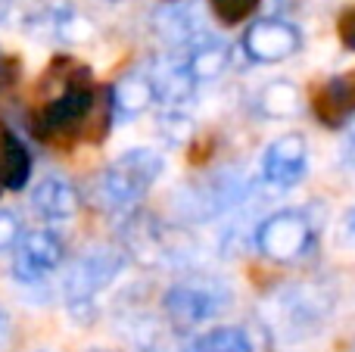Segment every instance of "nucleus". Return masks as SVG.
Wrapping results in <instances>:
<instances>
[{"label": "nucleus", "instance_id": "dca6fc26", "mask_svg": "<svg viewBox=\"0 0 355 352\" xmlns=\"http://www.w3.org/2000/svg\"><path fill=\"white\" fill-rule=\"evenodd\" d=\"M178 53L187 60L190 72H193V78L200 81V85H206V81H215L221 78V75L231 69V60H234V50L227 41H221L218 35H202L200 41H193L187 50H178Z\"/></svg>", "mask_w": 355, "mask_h": 352}, {"label": "nucleus", "instance_id": "7ed1b4c3", "mask_svg": "<svg viewBox=\"0 0 355 352\" xmlns=\"http://www.w3.org/2000/svg\"><path fill=\"white\" fill-rule=\"evenodd\" d=\"M337 297L327 284L318 281H300L287 284L265 303V328L275 331L284 340H306L318 334L334 315Z\"/></svg>", "mask_w": 355, "mask_h": 352}, {"label": "nucleus", "instance_id": "b1692460", "mask_svg": "<svg viewBox=\"0 0 355 352\" xmlns=\"http://www.w3.org/2000/svg\"><path fill=\"white\" fill-rule=\"evenodd\" d=\"M337 237L343 247L355 249V206H349V209L343 212V218H340V228H337Z\"/></svg>", "mask_w": 355, "mask_h": 352}, {"label": "nucleus", "instance_id": "20e7f679", "mask_svg": "<svg viewBox=\"0 0 355 352\" xmlns=\"http://www.w3.org/2000/svg\"><path fill=\"white\" fill-rule=\"evenodd\" d=\"M321 225L306 206L275 209L252 228V247L275 265H296L318 249Z\"/></svg>", "mask_w": 355, "mask_h": 352}, {"label": "nucleus", "instance_id": "423d86ee", "mask_svg": "<svg viewBox=\"0 0 355 352\" xmlns=\"http://www.w3.org/2000/svg\"><path fill=\"white\" fill-rule=\"evenodd\" d=\"M234 306V290L218 278L190 274L166 287L162 293V312L178 328H200L221 318Z\"/></svg>", "mask_w": 355, "mask_h": 352}, {"label": "nucleus", "instance_id": "412c9836", "mask_svg": "<svg viewBox=\"0 0 355 352\" xmlns=\"http://www.w3.org/2000/svg\"><path fill=\"white\" fill-rule=\"evenodd\" d=\"M212 12L218 16V22L225 25H240L243 19H250L256 12L259 0H209Z\"/></svg>", "mask_w": 355, "mask_h": 352}, {"label": "nucleus", "instance_id": "ddd939ff", "mask_svg": "<svg viewBox=\"0 0 355 352\" xmlns=\"http://www.w3.org/2000/svg\"><path fill=\"white\" fill-rule=\"evenodd\" d=\"M312 112L324 128H343L355 116V69L331 75L324 85L315 91Z\"/></svg>", "mask_w": 355, "mask_h": 352}, {"label": "nucleus", "instance_id": "9d476101", "mask_svg": "<svg viewBox=\"0 0 355 352\" xmlns=\"http://www.w3.org/2000/svg\"><path fill=\"white\" fill-rule=\"evenodd\" d=\"M302 47V31L290 19L281 16H265L246 25L243 37H240V50L250 62L256 66H275L290 56H296Z\"/></svg>", "mask_w": 355, "mask_h": 352}, {"label": "nucleus", "instance_id": "5701e85b", "mask_svg": "<svg viewBox=\"0 0 355 352\" xmlns=\"http://www.w3.org/2000/svg\"><path fill=\"white\" fill-rule=\"evenodd\" d=\"M337 35H340V44H343L346 50H352V53H355V6H349V10L340 16Z\"/></svg>", "mask_w": 355, "mask_h": 352}, {"label": "nucleus", "instance_id": "a211bd4d", "mask_svg": "<svg viewBox=\"0 0 355 352\" xmlns=\"http://www.w3.org/2000/svg\"><path fill=\"white\" fill-rule=\"evenodd\" d=\"M181 352H259V340L246 324H215L190 337Z\"/></svg>", "mask_w": 355, "mask_h": 352}, {"label": "nucleus", "instance_id": "6e6552de", "mask_svg": "<svg viewBox=\"0 0 355 352\" xmlns=\"http://www.w3.org/2000/svg\"><path fill=\"white\" fill-rule=\"evenodd\" d=\"M62 262H66V243H62V237L50 228H35V231H25V237L16 243L10 272H12V281H19V284L37 287Z\"/></svg>", "mask_w": 355, "mask_h": 352}, {"label": "nucleus", "instance_id": "f3484780", "mask_svg": "<svg viewBox=\"0 0 355 352\" xmlns=\"http://www.w3.org/2000/svg\"><path fill=\"white\" fill-rule=\"evenodd\" d=\"M112 97V109H116V118H135L147 109L150 103H156L153 97V81H150V69H131L125 72L116 85L110 87Z\"/></svg>", "mask_w": 355, "mask_h": 352}, {"label": "nucleus", "instance_id": "c756f323", "mask_svg": "<svg viewBox=\"0 0 355 352\" xmlns=\"http://www.w3.org/2000/svg\"><path fill=\"white\" fill-rule=\"evenodd\" d=\"M106 3H122V0H106Z\"/></svg>", "mask_w": 355, "mask_h": 352}, {"label": "nucleus", "instance_id": "0eeeda50", "mask_svg": "<svg viewBox=\"0 0 355 352\" xmlns=\"http://www.w3.org/2000/svg\"><path fill=\"white\" fill-rule=\"evenodd\" d=\"M252 197V184L240 172L221 168V172L209 175L206 181H190L187 191L181 193V212L187 222H212L227 212L240 209L246 200Z\"/></svg>", "mask_w": 355, "mask_h": 352}, {"label": "nucleus", "instance_id": "393cba45", "mask_svg": "<svg viewBox=\"0 0 355 352\" xmlns=\"http://www.w3.org/2000/svg\"><path fill=\"white\" fill-rule=\"evenodd\" d=\"M12 343V318L6 309H0V352Z\"/></svg>", "mask_w": 355, "mask_h": 352}, {"label": "nucleus", "instance_id": "7c9ffc66", "mask_svg": "<svg viewBox=\"0 0 355 352\" xmlns=\"http://www.w3.org/2000/svg\"><path fill=\"white\" fill-rule=\"evenodd\" d=\"M37 352H50V349H37Z\"/></svg>", "mask_w": 355, "mask_h": 352}, {"label": "nucleus", "instance_id": "6ab92c4d", "mask_svg": "<svg viewBox=\"0 0 355 352\" xmlns=\"http://www.w3.org/2000/svg\"><path fill=\"white\" fill-rule=\"evenodd\" d=\"M256 106H259V112L268 116V118H290L302 109V94L293 81L275 78V81H268V85L259 87Z\"/></svg>", "mask_w": 355, "mask_h": 352}, {"label": "nucleus", "instance_id": "39448f33", "mask_svg": "<svg viewBox=\"0 0 355 352\" xmlns=\"http://www.w3.org/2000/svg\"><path fill=\"white\" fill-rule=\"evenodd\" d=\"M128 265V253L122 247H94L81 253L69 265V274L62 281V297L72 315L87 318L100 293H106L119 281V274Z\"/></svg>", "mask_w": 355, "mask_h": 352}, {"label": "nucleus", "instance_id": "9b49d317", "mask_svg": "<svg viewBox=\"0 0 355 352\" xmlns=\"http://www.w3.org/2000/svg\"><path fill=\"white\" fill-rule=\"evenodd\" d=\"M150 81H153V97L162 109H184L193 100L200 81L193 78L187 60L178 50H166L162 56L147 62Z\"/></svg>", "mask_w": 355, "mask_h": 352}, {"label": "nucleus", "instance_id": "a878e982", "mask_svg": "<svg viewBox=\"0 0 355 352\" xmlns=\"http://www.w3.org/2000/svg\"><path fill=\"white\" fill-rule=\"evenodd\" d=\"M343 162L349 168H355V125L349 128V134H346V141H343Z\"/></svg>", "mask_w": 355, "mask_h": 352}, {"label": "nucleus", "instance_id": "c85d7f7f", "mask_svg": "<svg viewBox=\"0 0 355 352\" xmlns=\"http://www.w3.org/2000/svg\"><path fill=\"white\" fill-rule=\"evenodd\" d=\"M144 352H162V349H153V346H150V349H144Z\"/></svg>", "mask_w": 355, "mask_h": 352}, {"label": "nucleus", "instance_id": "f03ea898", "mask_svg": "<svg viewBox=\"0 0 355 352\" xmlns=\"http://www.w3.org/2000/svg\"><path fill=\"white\" fill-rule=\"evenodd\" d=\"M166 172V156L153 147H131L100 172L97 200L116 222L137 215L147 193Z\"/></svg>", "mask_w": 355, "mask_h": 352}, {"label": "nucleus", "instance_id": "aec40b11", "mask_svg": "<svg viewBox=\"0 0 355 352\" xmlns=\"http://www.w3.org/2000/svg\"><path fill=\"white\" fill-rule=\"evenodd\" d=\"M156 122H159V131L168 143H184L193 134V118L184 116V109H162Z\"/></svg>", "mask_w": 355, "mask_h": 352}, {"label": "nucleus", "instance_id": "f8f14e48", "mask_svg": "<svg viewBox=\"0 0 355 352\" xmlns=\"http://www.w3.org/2000/svg\"><path fill=\"white\" fill-rule=\"evenodd\" d=\"M153 31L168 50H187L193 41L209 35L196 3L190 0H166L153 12Z\"/></svg>", "mask_w": 355, "mask_h": 352}, {"label": "nucleus", "instance_id": "cd10ccee", "mask_svg": "<svg viewBox=\"0 0 355 352\" xmlns=\"http://www.w3.org/2000/svg\"><path fill=\"white\" fill-rule=\"evenodd\" d=\"M87 352H110V349H103V346H94V349H87Z\"/></svg>", "mask_w": 355, "mask_h": 352}, {"label": "nucleus", "instance_id": "f257e3e1", "mask_svg": "<svg viewBox=\"0 0 355 352\" xmlns=\"http://www.w3.org/2000/svg\"><path fill=\"white\" fill-rule=\"evenodd\" d=\"M47 87L31 112V131L37 141L50 147H75L81 141H94L116 118L110 91H100L91 78V69L72 56H56L44 85Z\"/></svg>", "mask_w": 355, "mask_h": 352}, {"label": "nucleus", "instance_id": "2eb2a0df", "mask_svg": "<svg viewBox=\"0 0 355 352\" xmlns=\"http://www.w3.org/2000/svg\"><path fill=\"white\" fill-rule=\"evenodd\" d=\"M25 28L41 41H56V44H81L91 37V22L81 12H75L72 6H53L44 10L37 16L28 19Z\"/></svg>", "mask_w": 355, "mask_h": 352}, {"label": "nucleus", "instance_id": "4468645a", "mask_svg": "<svg viewBox=\"0 0 355 352\" xmlns=\"http://www.w3.org/2000/svg\"><path fill=\"white\" fill-rule=\"evenodd\" d=\"M81 206V193L62 175H47L31 187V209L47 222H69Z\"/></svg>", "mask_w": 355, "mask_h": 352}, {"label": "nucleus", "instance_id": "4be33fe9", "mask_svg": "<svg viewBox=\"0 0 355 352\" xmlns=\"http://www.w3.org/2000/svg\"><path fill=\"white\" fill-rule=\"evenodd\" d=\"M22 237H25V231H22L19 215L10 209H0V253H12Z\"/></svg>", "mask_w": 355, "mask_h": 352}, {"label": "nucleus", "instance_id": "1a4fd4ad", "mask_svg": "<svg viewBox=\"0 0 355 352\" xmlns=\"http://www.w3.org/2000/svg\"><path fill=\"white\" fill-rule=\"evenodd\" d=\"M309 178V141L300 131L281 134L259 156V181L271 191H293Z\"/></svg>", "mask_w": 355, "mask_h": 352}, {"label": "nucleus", "instance_id": "bb28decb", "mask_svg": "<svg viewBox=\"0 0 355 352\" xmlns=\"http://www.w3.org/2000/svg\"><path fill=\"white\" fill-rule=\"evenodd\" d=\"M10 10H12L10 0H0V25H3L6 19H10Z\"/></svg>", "mask_w": 355, "mask_h": 352}, {"label": "nucleus", "instance_id": "2f4dec72", "mask_svg": "<svg viewBox=\"0 0 355 352\" xmlns=\"http://www.w3.org/2000/svg\"><path fill=\"white\" fill-rule=\"evenodd\" d=\"M352 352H355V343H352Z\"/></svg>", "mask_w": 355, "mask_h": 352}]
</instances>
